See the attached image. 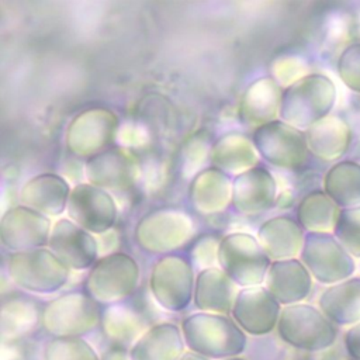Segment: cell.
I'll use <instances>...</instances> for the list:
<instances>
[{
    "instance_id": "obj_9",
    "label": "cell",
    "mask_w": 360,
    "mask_h": 360,
    "mask_svg": "<svg viewBox=\"0 0 360 360\" xmlns=\"http://www.w3.org/2000/svg\"><path fill=\"white\" fill-rule=\"evenodd\" d=\"M195 276L191 262L181 255H165L152 267L149 291L166 311H184L194 297Z\"/></svg>"
},
{
    "instance_id": "obj_28",
    "label": "cell",
    "mask_w": 360,
    "mask_h": 360,
    "mask_svg": "<svg viewBox=\"0 0 360 360\" xmlns=\"http://www.w3.org/2000/svg\"><path fill=\"white\" fill-rule=\"evenodd\" d=\"M311 155L322 160H338L345 156L352 142V129L346 120L329 114L305 131Z\"/></svg>"
},
{
    "instance_id": "obj_11",
    "label": "cell",
    "mask_w": 360,
    "mask_h": 360,
    "mask_svg": "<svg viewBox=\"0 0 360 360\" xmlns=\"http://www.w3.org/2000/svg\"><path fill=\"white\" fill-rule=\"evenodd\" d=\"M252 141L259 155L271 166L284 170L302 169L309 158L305 131L281 120L267 122L253 131Z\"/></svg>"
},
{
    "instance_id": "obj_18",
    "label": "cell",
    "mask_w": 360,
    "mask_h": 360,
    "mask_svg": "<svg viewBox=\"0 0 360 360\" xmlns=\"http://www.w3.org/2000/svg\"><path fill=\"white\" fill-rule=\"evenodd\" d=\"M312 276L300 259L271 262L263 285L281 307L301 304L312 290Z\"/></svg>"
},
{
    "instance_id": "obj_21",
    "label": "cell",
    "mask_w": 360,
    "mask_h": 360,
    "mask_svg": "<svg viewBox=\"0 0 360 360\" xmlns=\"http://www.w3.org/2000/svg\"><path fill=\"white\" fill-rule=\"evenodd\" d=\"M72 188L68 180L56 173H41L28 179L20 191L21 205L45 217H59L69 202Z\"/></svg>"
},
{
    "instance_id": "obj_25",
    "label": "cell",
    "mask_w": 360,
    "mask_h": 360,
    "mask_svg": "<svg viewBox=\"0 0 360 360\" xmlns=\"http://www.w3.org/2000/svg\"><path fill=\"white\" fill-rule=\"evenodd\" d=\"M187 347L179 325L156 322L128 349L131 360H179Z\"/></svg>"
},
{
    "instance_id": "obj_2",
    "label": "cell",
    "mask_w": 360,
    "mask_h": 360,
    "mask_svg": "<svg viewBox=\"0 0 360 360\" xmlns=\"http://www.w3.org/2000/svg\"><path fill=\"white\" fill-rule=\"evenodd\" d=\"M336 86L323 73H308L283 90L280 120L307 131L323 120L336 104Z\"/></svg>"
},
{
    "instance_id": "obj_19",
    "label": "cell",
    "mask_w": 360,
    "mask_h": 360,
    "mask_svg": "<svg viewBox=\"0 0 360 360\" xmlns=\"http://www.w3.org/2000/svg\"><path fill=\"white\" fill-rule=\"evenodd\" d=\"M136 163L122 149H107L86 160L84 174L87 183L104 190H125L135 183Z\"/></svg>"
},
{
    "instance_id": "obj_16",
    "label": "cell",
    "mask_w": 360,
    "mask_h": 360,
    "mask_svg": "<svg viewBox=\"0 0 360 360\" xmlns=\"http://www.w3.org/2000/svg\"><path fill=\"white\" fill-rule=\"evenodd\" d=\"M48 248L70 270L91 269L100 259L97 238L68 218L52 225Z\"/></svg>"
},
{
    "instance_id": "obj_37",
    "label": "cell",
    "mask_w": 360,
    "mask_h": 360,
    "mask_svg": "<svg viewBox=\"0 0 360 360\" xmlns=\"http://www.w3.org/2000/svg\"><path fill=\"white\" fill-rule=\"evenodd\" d=\"M308 65L298 55H280L270 63V77H273L280 86L288 87L294 82L307 76Z\"/></svg>"
},
{
    "instance_id": "obj_17",
    "label": "cell",
    "mask_w": 360,
    "mask_h": 360,
    "mask_svg": "<svg viewBox=\"0 0 360 360\" xmlns=\"http://www.w3.org/2000/svg\"><path fill=\"white\" fill-rule=\"evenodd\" d=\"M277 183L263 166H255L232 179V205L243 215H256L276 204Z\"/></svg>"
},
{
    "instance_id": "obj_33",
    "label": "cell",
    "mask_w": 360,
    "mask_h": 360,
    "mask_svg": "<svg viewBox=\"0 0 360 360\" xmlns=\"http://www.w3.org/2000/svg\"><path fill=\"white\" fill-rule=\"evenodd\" d=\"M212 142L205 131H197L190 135L180 149V172L184 179H194L207 160H210Z\"/></svg>"
},
{
    "instance_id": "obj_43",
    "label": "cell",
    "mask_w": 360,
    "mask_h": 360,
    "mask_svg": "<svg viewBox=\"0 0 360 360\" xmlns=\"http://www.w3.org/2000/svg\"><path fill=\"white\" fill-rule=\"evenodd\" d=\"M224 360H246V359H243V357H231V359H224Z\"/></svg>"
},
{
    "instance_id": "obj_32",
    "label": "cell",
    "mask_w": 360,
    "mask_h": 360,
    "mask_svg": "<svg viewBox=\"0 0 360 360\" xmlns=\"http://www.w3.org/2000/svg\"><path fill=\"white\" fill-rule=\"evenodd\" d=\"M340 207L323 191L305 194L297 205L295 219L307 232H333Z\"/></svg>"
},
{
    "instance_id": "obj_15",
    "label": "cell",
    "mask_w": 360,
    "mask_h": 360,
    "mask_svg": "<svg viewBox=\"0 0 360 360\" xmlns=\"http://www.w3.org/2000/svg\"><path fill=\"white\" fill-rule=\"evenodd\" d=\"M281 308L264 285H255L239 290L231 316L246 335L266 336L277 329Z\"/></svg>"
},
{
    "instance_id": "obj_30",
    "label": "cell",
    "mask_w": 360,
    "mask_h": 360,
    "mask_svg": "<svg viewBox=\"0 0 360 360\" xmlns=\"http://www.w3.org/2000/svg\"><path fill=\"white\" fill-rule=\"evenodd\" d=\"M259 156L252 139L239 132H228L214 142L210 162L226 174H239L257 166Z\"/></svg>"
},
{
    "instance_id": "obj_22",
    "label": "cell",
    "mask_w": 360,
    "mask_h": 360,
    "mask_svg": "<svg viewBox=\"0 0 360 360\" xmlns=\"http://www.w3.org/2000/svg\"><path fill=\"white\" fill-rule=\"evenodd\" d=\"M283 89L270 76L253 80L245 90L240 105L239 118L243 125L253 131L267 122L276 121L280 114Z\"/></svg>"
},
{
    "instance_id": "obj_41",
    "label": "cell",
    "mask_w": 360,
    "mask_h": 360,
    "mask_svg": "<svg viewBox=\"0 0 360 360\" xmlns=\"http://www.w3.org/2000/svg\"><path fill=\"white\" fill-rule=\"evenodd\" d=\"M101 360H131L129 359V352L125 347H118V346H111L103 356Z\"/></svg>"
},
{
    "instance_id": "obj_36",
    "label": "cell",
    "mask_w": 360,
    "mask_h": 360,
    "mask_svg": "<svg viewBox=\"0 0 360 360\" xmlns=\"http://www.w3.org/2000/svg\"><path fill=\"white\" fill-rule=\"evenodd\" d=\"M336 70L343 84L353 93H360V41L349 44L339 55Z\"/></svg>"
},
{
    "instance_id": "obj_8",
    "label": "cell",
    "mask_w": 360,
    "mask_h": 360,
    "mask_svg": "<svg viewBox=\"0 0 360 360\" xmlns=\"http://www.w3.org/2000/svg\"><path fill=\"white\" fill-rule=\"evenodd\" d=\"M271 260L260 248L256 236L232 232L218 248V267L240 288L263 285Z\"/></svg>"
},
{
    "instance_id": "obj_42",
    "label": "cell",
    "mask_w": 360,
    "mask_h": 360,
    "mask_svg": "<svg viewBox=\"0 0 360 360\" xmlns=\"http://www.w3.org/2000/svg\"><path fill=\"white\" fill-rule=\"evenodd\" d=\"M179 360H210L201 354H197L194 352H190V350H186V353L179 359Z\"/></svg>"
},
{
    "instance_id": "obj_10",
    "label": "cell",
    "mask_w": 360,
    "mask_h": 360,
    "mask_svg": "<svg viewBox=\"0 0 360 360\" xmlns=\"http://www.w3.org/2000/svg\"><path fill=\"white\" fill-rule=\"evenodd\" d=\"M300 260L321 284L332 285L354 274V257L332 232H307Z\"/></svg>"
},
{
    "instance_id": "obj_14",
    "label": "cell",
    "mask_w": 360,
    "mask_h": 360,
    "mask_svg": "<svg viewBox=\"0 0 360 360\" xmlns=\"http://www.w3.org/2000/svg\"><path fill=\"white\" fill-rule=\"evenodd\" d=\"M51 219L25 205L7 210L0 219V240L11 253L48 248Z\"/></svg>"
},
{
    "instance_id": "obj_6",
    "label": "cell",
    "mask_w": 360,
    "mask_h": 360,
    "mask_svg": "<svg viewBox=\"0 0 360 360\" xmlns=\"http://www.w3.org/2000/svg\"><path fill=\"white\" fill-rule=\"evenodd\" d=\"M7 273L10 280L24 291L52 294L66 285L70 269L49 248H39L10 253Z\"/></svg>"
},
{
    "instance_id": "obj_24",
    "label": "cell",
    "mask_w": 360,
    "mask_h": 360,
    "mask_svg": "<svg viewBox=\"0 0 360 360\" xmlns=\"http://www.w3.org/2000/svg\"><path fill=\"white\" fill-rule=\"evenodd\" d=\"M239 290L218 266L210 267L195 276L193 304L200 312L231 315Z\"/></svg>"
},
{
    "instance_id": "obj_23",
    "label": "cell",
    "mask_w": 360,
    "mask_h": 360,
    "mask_svg": "<svg viewBox=\"0 0 360 360\" xmlns=\"http://www.w3.org/2000/svg\"><path fill=\"white\" fill-rule=\"evenodd\" d=\"M305 233L295 218L278 215L264 221L257 231V242L267 257L274 260L295 259L300 256Z\"/></svg>"
},
{
    "instance_id": "obj_26",
    "label": "cell",
    "mask_w": 360,
    "mask_h": 360,
    "mask_svg": "<svg viewBox=\"0 0 360 360\" xmlns=\"http://www.w3.org/2000/svg\"><path fill=\"white\" fill-rule=\"evenodd\" d=\"M188 200L202 215L219 214L232 202V179L217 167H207L191 180Z\"/></svg>"
},
{
    "instance_id": "obj_3",
    "label": "cell",
    "mask_w": 360,
    "mask_h": 360,
    "mask_svg": "<svg viewBox=\"0 0 360 360\" xmlns=\"http://www.w3.org/2000/svg\"><path fill=\"white\" fill-rule=\"evenodd\" d=\"M136 260L124 252L101 256L89 270L84 291L101 307L120 304L132 297L139 285Z\"/></svg>"
},
{
    "instance_id": "obj_35",
    "label": "cell",
    "mask_w": 360,
    "mask_h": 360,
    "mask_svg": "<svg viewBox=\"0 0 360 360\" xmlns=\"http://www.w3.org/2000/svg\"><path fill=\"white\" fill-rule=\"evenodd\" d=\"M332 233L354 259H360V205L340 208Z\"/></svg>"
},
{
    "instance_id": "obj_44",
    "label": "cell",
    "mask_w": 360,
    "mask_h": 360,
    "mask_svg": "<svg viewBox=\"0 0 360 360\" xmlns=\"http://www.w3.org/2000/svg\"><path fill=\"white\" fill-rule=\"evenodd\" d=\"M350 360H352V359H350Z\"/></svg>"
},
{
    "instance_id": "obj_1",
    "label": "cell",
    "mask_w": 360,
    "mask_h": 360,
    "mask_svg": "<svg viewBox=\"0 0 360 360\" xmlns=\"http://www.w3.org/2000/svg\"><path fill=\"white\" fill-rule=\"evenodd\" d=\"M180 329L187 350L210 360L239 357L248 346V335L229 315L193 312L181 319Z\"/></svg>"
},
{
    "instance_id": "obj_34",
    "label": "cell",
    "mask_w": 360,
    "mask_h": 360,
    "mask_svg": "<svg viewBox=\"0 0 360 360\" xmlns=\"http://www.w3.org/2000/svg\"><path fill=\"white\" fill-rule=\"evenodd\" d=\"M42 360H101L84 338H49L42 347Z\"/></svg>"
},
{
    "instance_id": "obj_4",
    "label": "cell",
    "mask_w": 360,
    "mask_h": 360,
    "mask_svg": "<svg viewBox=\"0 0 360 360\" xmlns=\"http://www.w3.org/2000/svg\"><path fill=\"white\" fill-rule=\"evenodd\" d=\"M276 330L284 343L309 353L323 352L338 339L336 325L319 308L302 302L281 308Z\"/></svg>"
},
{
    "instance_id": "obj_38",
    "label": "cell",
    "mask_w": 360,
    "mask_h": 360,
    "mask_svg": "<svg viewBox=\"0 0 360 360\" xmlns=\"http://www.w3.org/2000/svg\"><path fill=\"white\" fill-rule=\"evenodd\" d=\"M221 239L215 235H202L197 238L190 248V257L193 267L198 271L215 267L218 263V248Z\"/></svg>"
},
{
    "instance_id": "obj_39",
    "label": "cell",
    "mask_w": 360,
    "mask_h": 360,
    "mask_svg": "<svg viewBox=\"0 0 360 360\" xmlns=\"http://www.w3.org/2000/svg\"><path fill=\"white\" fill-rule=\"evenodd\" d=\"M115 142L125 148H142L149 142V134L146 127L131 121L120 125Z\"/></svg>"
},
{
    "instance_id": "obj_29",
    "label": "cell",
    "mask_w": 360,
    "mask_h": 360,
    "mask_svg": "<svg viewBox=\"0 0 360 360\" xmlns=\"http://www.w3.org/2000/svg\"><path fill=\"white\" fill-rule=\"evenodd\" d=\"M318 308L336 326L360 323V277L328 285L318 298Z\"/></svg>"
},
{
    "instance_id": "obj_27",
    "label": "cell",
    "mask_w": 360,
    "mask_h": 360,
    "mask_svg": "<svg viewBox=\"0 0 360 360\" xmlns=\"http://www.w3.org/2000/svg\"><path fill=\"white\" fill-rule=\"evenodd\" d=\"M127 301L103 307L100 328L112 346L129 349L153 323L148 322L139 308Z\"/></svg>"
},
{
    "instance_id": "obj_13",
    "label": "cell",
    "mask_w": 360,
    "mask_h": 360,
    "mask_svg": "<svg viewBox=\"0 0 360 360\" xmlns=\"http://www.w3.org/2000/svg\"><path fill=\"white\" fill-rule=\"evenodd\" d=\"M66 210L69 219L93 235L111 231L118 218L112 195L90 183H79L72 188Z\"/></svg>"
},
{
    "instance_id": "obj_12",
    "label": "cell",
    "mask_w": 360,
    "mask_h": 360,
    "mask_svg": "<svg viewBox=\"0 0 360 360\" xmlns=\"http://www.w3.org/2000/svg\"><path fill=\"white\" fill-rule=\"evenodd\" d=\"M117 114L108 108L94 107L79 112L68 125L66 148L80 159H90L117 141L120 128Z\"/></svg>"
},
{
    "instance_id": "obj_20",
    "label": "cell",
    "mask_w": 360,
    "mask_h": 360,
    "mask_svg": "<svg viewBox=\"0 0 360 360\" xmlns=\"http://www.w3.org/2000/svg\"><path fill=\"white\" fill-rule=\"evenodd\" d=\"M44 307L35 298L25 294H14L4 298L0 309L1 343H17L30 338L42 328Z\"/></svg>"
},
{
    "instance_id": "obj_5",
    "label": "cell",
    "mask_w": 360,
    "mask_h": 360,
    "mask_svg": "<svg viewBox=\"0 0 360 360\" xmlns=\"http://www.w3.org/2000/svg\"><path fill=\"white\" fill-rule=\"evenodd\" d=\"M101 314L86 291H68L45 304L42 329L51 338H84L100 328Z\"/></svg>"
},
{
    "instance_id": "obj_7",
    "label": "cell",
    "mask_w": 360,
    "mask_h": 360,
    "mask_svg": "<svg viewBox=\"0 0 360 360\" xmlns=\"http://www.w3.org/2000/svg\"><path fill=\"white\" fill-rule=\"evenodd\" d=\"M195 232V221L188 212L177 208H159L139 219L135 239L146 252L170 255L191 242Z\"/></svg>"
},
{
    "instance_id": "obj_40",
    "label": "cell",
    "mask_w": 360,
    "mask_h": 360,
    "mask_svg": "<svg viewBox=\"0 0 360 360\" xmlns=\"http://www.w3.org/2000/svg\"><path fill=\"white\" fill-rule=\"evenodd\" d=\"M346 353L352 360H360V323L350 326L343 338Z\"/></svg>"
},
{
    "instance_id": "obj_31",
    "label": "cell",
    "mask_w": 360,
    "mask_h": 360,
    "mask_svg": "<svg viewBox=\"0 0 360 360\" xmlns=\"http://www.w3.org/2000/svg\"><path fill=\"white\" fill-rule=\"evenodd\" d=\"M322 190L340 208L360 205V163L343 159L332 165L323 176Z\"/></svg>"
}]
</instances>
